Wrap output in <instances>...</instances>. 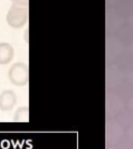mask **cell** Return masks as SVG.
Instances as JSON below:
<instances>
[{
	"label": "cell",
	"instance_id": "cell-1",
	"mask_svg": "<svg viewBox=\"0 0 133 149\" xmlns=\"http://www.w3.org/2000/svg\"><path fill=\"white\" fill-rule=\"evenodd\" d=\"M6 19L8 25L12 28L20 29L23 27L28 21L27 7L13 5L8 10Z\"/></svg>",
	"mask_w": 133,
	"mask_h": 149
},
{
	"label": "cell",
	"instance_id": "cell-2",
	"mask_svg": "<svg viewBox=\"0 0 133 149\" xmlns=\"http://www.w3.org/2000/svg\"><path fill=\"white\" fill-rule=\"evenodd\" d=\"M8 79L14 86H26L29 81V68L23 62L14 63L8 71Z\"/></svg>",
	"mask_w": 133,
	"mask_h": 149
},
{
	"label": "cell",
	"instance_id": "cell-3",
	"mask_svg": "<svg viewBox=\"0 0 133 149\" xmlns=\"http://www.w3.org/2000/svg\"><path fill=\"white\" fill-rule=\"evenodd\" d=\"M17 103V95L11 89H6L0 93V109L9 111L15 107Z\"/></svg>",
	"mask_w": 133,
	"mask_h": 149
},
{
	"label": "cell",
	"instance_id": "cell-4",
	"mask_svg": "<svg viewBox=\"0 0 133 149\" xmlns=\"http://www.w3.org/2000/svg\"><path fill=\"white\" fill-rule=\"evenodd\" d=\"M15 55V51L11 44L6 42L0 43V65H8Z\"/></svg>",
	"mask_w": 133,
	"mask_h": 149
},
{
	"label": "cell",
	"instance_id": "cell-5",
	"mask_svg": "<svg viewBox=\"0 0 133 149\" xmlns=\"http://www.w3.org/2000/svg\"><path fill=\"white\" fill-rule=\"evenodd\" d=\"M28 113L29 110L27 107H20L16 109V113L14 114V120H28Z\"/></svg>",
	"mask_w": 133,
	"mask_h": 149
},
{
	"label": "cell",
	"instance_id": "cell-6",
	"mask_svg": "<svg viewBox=\"0 0 133 149\" xmlns=\"http://www.w3.org/2000/svg\"><path fill=\"white\" fill-rule=\"evenodd\" d=\"M13 2V5L15 6H28L29 0H11Z\"/></svg>",
	"mask_w": 133,
	"mask_h": 149
}]
</instances>
